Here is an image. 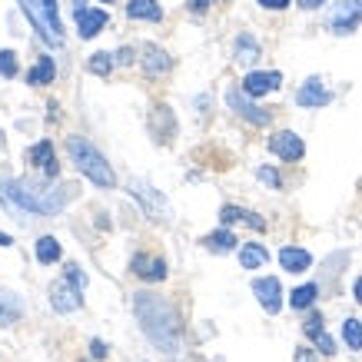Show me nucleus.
<instances>
[{"instance_id": "1", "label": "nucleus", "mask_w": 362, "mask_h": 362, "mask_svg": "<svg viewBox=\"0 0 362 362\" xmlns=\"http://www.w3.org/2000/svg\"><path fill=\"white\" fill-rule=\"evenodd\" d=\"M133 309H136V319H140L143 332L150 336V342H153L156 349H163V352L180 349V332H183L180 329V316H176V309L163 296L136 293Z\"/></svg>"}, {"instance_id": "2", "label": "nucleus", "mask_w": 362, "mask_h": 362, "mask_svg": "<svg viewBox=\"0 0 362 362\" xmlns=\"http://www.w3.org/2000/svg\"><path fill=\"white\" fill-rule=\"evenodd\" d=\"M7 193L21 209L27 213H37V216H50V213H60V209L77 197V187H44V183H30V180H13L7 183Z\"/></svg>"}, {"instance_id": "3", "label": "nucleus", "mask_w": 362, "mask_h": 362, "mask_svg": "<svg viewBox=\"0 0 362 362\" xmlns=\"http://www.w3.org/2000/svg\"><path fill=\"white\" fill-rule=\"evenodd\" d=\"M66 153H70V160L77 163V170L87 176L90 183H97V187H103V189H110L113 183H117L110 163L103 160V153H100L90 140H83V136H70V140H66Z\"/></svg>"}, {"instance_id": "4", "label": "nucleus", "mask_w": 362, "mask_h": 362, "mask_svg": "<svg viewBox=\"0 0 362 362\" xmlns=\"http://www.w3.org/2000/svg\"><path fill=\"white\" fill-rule=\"evenodd\" d=\"M17 4H21V11L27 13V21L33 23V30L40 33L47 44H54V47L64 44V23H60L57 13L47 11L44 0H17Z\"/></svg>"}, {"instance_id": "5", "label": "nucleus", "mask_w": 362, "mask_h": 362, "mask_svg": "<svg viewBox=\"0 0 362 362\" xmlns=\"http://www.w3.org/2000/svg\"><path fill=\"white\" fill-rule=\"evenodd\" d=\"M130 193L136 199H140V206L146 209V216H150V220H170V206H166V199L160 197V193H156L153 187H146V183H140V180H133L130 183Z\"/></svg>"}, {"instance_id": "6", "label": "nucleus", "mask_w": 362, "mask_h": 362, "mask_svg": "<svg viewBox=\"0 0 362 362\" xmlns=\"http://www.w3.org/2000/svg\"><path fill=\"white\" fill-rule=\"evenodd\" d=\"M269 153H276L279 160L296 163V160H303V153H306V143H303V136H296L293 130H279L276 136H269Z\"/></svg>"}, {"instance_id": "7", "label": "nucleus", "mask_w": 362, "mask_h": 362, "mask_svg": "<svg viewBox=\"0 0 362 362\" xmlns=\"http://www.w3.org/2000/svg\"><path fill=\"white\" fill-rule=\"evenodd\" d=\"M252 293H256V299H259V306L266 309V313H279L283 309V286H279V279L276 276H259V279H252Z\"/></svg>"}, {"instance_id": "8", "label": "nucleus", "mask_w": 362, "mask_h": 362, "mask_svg": "<svg viewBox=\"0 0 362 362\" xmlns=\"http://www.w3.org/2000/svg\"><path fill=\"white\" fill-rule=\"evenodd\" d=\"M226 103L240 113L243 120H250L252 127H266V123H269V110H263V107H256L252 100H246V90H230V93H226Z\"/></svg>"}, {"instance_id": "9", "label": "nucleus", "mask_w": 362, "mask_h": 362, "mask_svg": "<svg viewBox=\"0 0 362 362\" xmlns=\"http://www.w3.org/2000/svg\"><path fill=\"white\" fill-rule=\"evenodd\" d=\"M279 83H283V74H276V70H252L243 80V90H246V97H266V93H276Z\"/></svg>"}, {"instance_id": "10", "label": "nucleus", "mask_w": 362, "mask_h": 362, "mask_svg": "<svg viewBox=\"0 0 362 362\" xmlns=\"http://www.w3.org/2000/svg\"><path fill=\"white\" fill-rule=\"evenodd\" d=\"M83 289L80 286H74L70 279H60V283L50 286V303H54L57 313H74V309H80V303H83V296H80Z\"/></svg>"}, {"instance_id": "11", "label": "nucleus", "mask_w": 362, "mask_h": 362, "mask_svg": "<svg viewBox=\"0 0 362 362\" xmlns=\"http://www.w3.org/2000/svg\"><path fill=\"white\" fill-rule=\"evenodd\" d=\"M332 100V93L326 87H322V80H316V77H309L303 87L296 90V103L299 107H306V110H316V107H326Z\"/></svg>"}, {"instance_id": "12", "label": "nucleus", "mask_w": 362, "mask_h": 362, "mask_svg": "<svg viewBox=\"0 0 362 362\" xmlns=\"http://www.w3.org/2000/svg\"><path fill=\"white\" fill-rule=\"evenodd\" d=\"M27 163L40 166L47 173V180H57V173H60V166H57V160H54V143L50 140H40L37 146H30V150H27Z\"/></svg>"}, {"instance_id": "13", "label": "nucleus", "mask_w": 362, "mask_h": 362, "mask_svg": "<svg viewBox=\"0 0 362 362\" xmlns=\"http://www.w3.org/2000/svg\"><path fill=\"white\" fill-rule=\"evenodd\" d=\"M74 21H77V30L83 40L97 37L103 27H107V11H90V7H77L74 11Z\"/></svg>"}, {"instance_id": "14", "label": "nucleus", "mask_w": 362, "mask_h": 362, "mask_svg": "<svg viewBox=\"0 0 362 362\" xmlns=\"http://www.w3.org/2000/svg\"><path fill=\"white\" fill-rule=\"evenodd\" d=\"M133 273L146 283H160L166 279V263L160 256H133Z\"/></svg>"}, {"instance_id": "15", "label": "nucleus", "mask_w": 362, "mask_h": 362, "mask_svg": "<svg viewBox=\"0 0 362 362\" xmlns=\"http://www.w3.org/2000/svg\"><path fill=\"white\" fill-rule=\"evenodd\" d=\"M170 66H173V60H170V54H166L163 47H156V44L143 47V70H146L150 77H160V74H166Z\"/></svg>"}, {"instance_id": "16", "label": "nucleus", "mask_w": 362, "mask_h": 362, "mask_svg": "<svg viewBox=\"0 0 362 362\" xmlns=\"http://www.w3.org/2000/svg\"><path fill=\"white\" fill-rule=\"evenodd\" d=\"M279 266H283L286 273H306L309 266H313V256L306 250H299V246H283L279 250Z\"/></svg>"}, {"instance_id": "17", "label": "nucleus", "mask_w": 362, "mask_h": 362, "mask_svg": "<svg viewBox=\"0 0 362 362\" xmlns=\"http://www.w3.org/2000/svg\"><path fill=\"white\" fill-rule=\"evenodd\" d=\"M359 21H362V11L349 0L346 7H339V11L332 13V30H336V33H352Z\"/></svg>"}, {"instance_id": "18", "label": "nucleus", "mask_w": 362, "mask_h": 362, "mask_svg": "<svg viewBox=\"0 0 362 362\" xmlns=\"http://www.w3.org/2000/svg\"><path fill=\"white\" fill-rule=\"evenodd\" d=\"M127 13H130L133 21H163V7L156 4V0H130L127 4Z\"/></svg>"}, {"instance_id": "19", "label": "nucleus", "mask_w": 362, "mask_h": 362, "mask_svg": "<svg viewBox=\"0 0 362 362\" xmlns=\"http://www.w3.org/2000/svg\"><path fill=\"white\" fill-rule=\"evenodd\" d=\"M220 220L223 223H246V226H252V230H266V220H259L256 213H250V209H240V206H223L220 209Z\"/></svg>"}, {"instance_id": "20", "label": "nucleus", "mask_w": 362, "mask_h": 362, "mask_svg": "<svg viewBox=\"0 0 362 362\" xmlns=\"http://www.w3.org/2000/svg\"><path fill=\"white\" fill-rule=\"evenodd\" d=\"M21 316H23L21 296H13V293H4V289H0V326H11V322H17Z\"/></svg>"}, {"instance_id": "21", "label": "nucleus", "mask_w": 362, "mask_h": 362, "mask_svg": "<svg viewBox=\"0 0 362 362\" xmlns=\"http://www.w3.org/2000/svg\"><path fill=\"white\" fill-rule=\"evenodd\" d=\"M240 263H243V269H259V266L269 263V252H266L259 243H243Z\"/></svg>"}, {"instance_id": "22", "label": "nucleus", "mask_w": 362, "mask_h": 362, "mask_svg": "<svg viewBox=\"0 0 362 362\" xmlns=\"http://www.w3.org/2000/svg\"><path fill=\"white\" fill-rule=\"evenodd\" d=\"M54 74H57L54 57H40V60H37V66H33L30 74H27V83H33V87H44V83H54Z\"/></svg>"}, {"instance_id": "23", "label": "nucleus", "mask_w": 362, "mask_h": 362, "mask_svg": "<svg viewBox=\"0 0 362 362\" xmlns=\"http://www.w3.org/2000/svg\"><path fill=\"white\" fill-rule=\"evenodd\" d=\"M236 60L246 66L259 60V44H256V37H250V33H240V37H236Z\"/></svg>"}, {"instance_id": "24", "label": "nucleus", "mask_w": 362, "mask_h": 362, "mask_svg": "<svg viewBox=\"0 0 362 362\" xmlns=\"http://www.w3.org/2000/svg\"><path fill=\"white\" fill-rule=\"evenodd\" d=\"M206 250L209 252H230V250H236V236H233L230 230H216V233H209L206 240Z\"/></svg>"}, {"instance_id": "25", "label": "nucleus", "mask_w": 362, "mask_h": 362, "mask_svg": "<svg viewBox=\"0 0 362 362\" xmlns=\"http://www.w3.org/2000/svg\"><path fill=\"white\" fill-rule=\"evenodd\" d=\"M316 296H319V286L306 283V286H299V289L289 293V306L293 309H309L313 303H316Z\"/></svg>"}, {"instance_id": "26", "label": "nucleus", "mask_w": 362, "mask_h": 362, "mask_svg": "<svg viewBox=\"0 0 362 362\" xmlns=\"http://www.w3.org/2000/svg\"><path fill=\"white\" fill-rule=\"evenodd\" d=\"M37 259H40V263H57V259H60V243H57L54 236H40V240H37Z\"/></svg>"}, {"instance_id": "27", "label": "nucleus", "mask_w": 362, "mask_h": 362, "mask_svg": "<svg viewBox=\"0 0 362 362\" xmlns=\"http://www.w3.org/2000/svg\"><path fill=\"white\" fill-rule=\"evenodd\" d=\"M342 339L349 349H362V322L359 319H346L342 322Z\"/></svg>"}, {"instance_id": "28", "label": "nucleus", "mask_w": 362, "mask_h": 362, "mask_svg": "<svg viewBox=\"0 0 362 362\" xmlns=\"http://www.w3.org/2000/svg\"><path fill=\"white\" fill-rule=\"evenodd\" d=\"M87 66H90V74H100V77H107V74L113 70V57H110V54H93Z\"/></svg>"}, {"instance_id": "29", "label": "nucleus", "mask_w": 362, "mask_h": 362, "mask_svg": "<svg viewBox=\"0 0 362 362\" xmlns=\"http://www.w3.org/2000/svg\"><path fill=\"white\" fill-rule=\"evenodd\" d=\"M0 77H17V54L0 50Z\"/></svg>"}, {"instance_id": "30", "label": "nucleus", "mask_w": 362, "mask_h": 362, "mask_svg": "<svg viewBox=\"0 0 362 362\" xmlns=\"http://www.w3.org/2000/svg\"><path fill=\"white\" fill-rule=\"evenodd\" d=\"M256 176L263 180L266 187H273V189H279V187H283V176L276 173L273 166H259V170H256Z\"/></svg>"}, {"instance_id": "31", "label": "nucleus", "mask_w": 362, "mask_h": 362, "mask_svg": "<svg viewBox=\"0 0 362 362\" xmlns=\"http://www.w3.org/2000/svg\"><path fill=\"white\" fill-rule=\"evenodd\" d=\"M303 329H306L309 339H316L319 332H326V329H322V316H316V313H313V316H309L306 322H303Z\"/></svg>"}, {"instance_id": "32", "label": "nucleus", "mask_w": 362, "mask_h": 362, "mask_svg": "<svg viewBox=\"0 0 362 362\" xmlns=\"http://www.w3.org/2000/svg\"><path fill=\"white\" fill-rule=\"evenodd\" d=\"M64 276H66V279H70L74 286H80V289L87 286V276H83V269H80V266H74V263H70V266L64 269Z\"/></svg>"}, {"instance_id": "33", "label": "nucleus", "mask_w": 362, "mask_h": 362, "mask_svg": "<svg viewBox=\"0 0 362 362\" xmlns=\"http://www.w3.org/2000/svg\"><path fill=\"white\" fill-rule=\"evenodd\" d=\"M316 346H319L322 356H332V352H336V342H332V336H326V332H319L316 336Z\"/></svg>"}, {"instance_id": "34", "label": "nucleus", "mask_w": 362, "mask_h": 362, "mask_svg": "<svg viewBox=\"0 0 362 362\" xmlns=\"http://www.w3.org/2000/svg\"><path fill=\"white\" fill-rule=\"evenodd\" d=\"M256 4H263L266 11H286L289 7V0H256Z\"/></svg>"}, {"instance_id": "35", "label": "nucleus", "mask_w": 362, "mask_h": 362, "mask_svg": "<svg viewBox=\"0 0 362 362\" xmlns=\"http://www.w3.org/2000/svg\"><path fill=\"white\" fill-rule=\"evenodd\" d=\"M90 352H93V359H103V356H107V346H103L100 339H93L90 342Z\"/></svg>"}, {"instance_id": "36", "label": "nucleus", "mask_w": 362, "mask_h": 362, "mask_svg": "<svg viewBox=\"0 0 362 362\" xmlns=\"http://www.w3.org/2000/svg\"><path fill=\"white\" fill-rule=\"evenodd\" d=\"M209 4H213V0H189V11H193V13H203Z\"/></svg>"}, {"instance_id": "37", "label": "nucleus", "mask_w": 362, "mask_h": 362, "mask_svg": "<svg viewBox=\"0 0 362 362\" xmlns=\"http://www.w3.org/2000/svg\"><path fill=\"white\" fill-rule=\"evenodd\" d=\"M322 4H329V0H299V7H306V11H316Z\"/></svg>"}, {"instance_id": "38", "label": "nucleus", "mask_w": 362, "mask_h": 362, "mask_svg": "<svg viewBox=\"0 0 362 362\" xmlns=\"http://www.w3.org/2000/svg\"><path fill=\"white\" fill-rule=\"evenodd\" d=\"M352 296H356V303L362 306V276L356 279V283H352Z\"/></svg>"}, {"instance_id": "39", "label": "nucleus", "mask_w": 362, "mask_h": 362, "mask_svg": "<svg viewBox=\"0 0 362 362\" xmlns=\"http://www.w3.org/2000/svg\"><path fill=\"white\" fill-rule=\"evenodd\" d=\"M117 60H120V64H133V50H120V54H117Z\"/></svg>"}, {"instance_id": "40", "label": "nucleus", "mask_w": 362, "mask_h": 362, "mask_svg": "<svg viewBox=\"0 0 362 362\" xmlns=\"http://www.w3.org/2000/svg\"><path fill=\"white\" fill-rule=\"evenodd\" d=\"M296 362H313V356H309V349H296Z\"/></svg>"}, {"instance_id": "41", "label": "nucleus", "mask_w": 362, "mask_h": 362, "mask_svg": "<svg viewBox=\"0 0 362 362\" xmlns=\"http://www.w3.org/2000/svg\"><path fill=\"white\" fill-rule=\"evenodd\" d=\"M44 7H47L50 13H57V0H44ZM57 17H60V13H57Z\"/></svg>"}, {"instance_id": "42", "label": "nucleus", "mask_w": 362, "mask_h": 362, "mask_svg": "<svg viewBox=\"0 0 362 362\" xmlns=\"http://www.w3.org/2000/svg\"><path fill=\"white\" fill-rule=\"evenodd\" d=\"M11 243H13V240L7 236V233H0V246H11Z\"/></svg>"}, {"instance_id": "43", "label": "nucleus", "mask_w": 362, "mask_h": 362, "mask_svg": "<svg viewBox=\"0 0 362 362\" xmlns=\"http://www.w3.org/2000/svg\"><path fill=\"white\" fill-rule=\"evenodd\" d=\"M352 4H356V7H359V11H362V0H352Z\"/></svg>"}, {"instance_id": "44", "label": "nucleus", "mask_w": 362, "mask_h": 362, "mask_svg": "<svg viewBox=\"0 0 362 362\" xmlns=\"http://www.w3.org/2000/svg\"><path fill=\"white\" fill-rule=\"evenodd\" d=\"M74 4H77V7H83V0H74Z\"/></svg>"}, {"instance_id": "45", "label": "nucleus", "mask_w": 362, "mask_h": 362, "mask_svg": "<svg viewBox=\"0 0 362 362\" xmlns=\"http://www.w3.org/2000/svg\"><path fill=\"white\" fill-rule=\"evenodd\" d=\"M100 4H113V0H100Z\"/></svg>"}]
</instances>
